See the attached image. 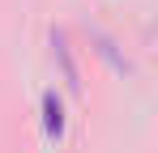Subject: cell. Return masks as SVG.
<instances>
[{"instance_id": "1", "label": "cell", "mask_w": 158, "mask_h": 153, "mask_svg": "<svg viewBox=\"0 0 158 153\" xmlns=\"http://www.w3.org/2000/svg\"><path fill=\"white\" fill-rule=\"evenodd\" d=\"M52 47H56V60H60V73H64V85L81 94V73H77V60H73V47H69V34L56 30L52 34Z\"/></svg>"}, {"instance_id": "2", "label": "cell", "mask_w": 158, "mask_h": 153, "mask_svg": "<svg viewBox=\"0 0 158 153\" xmlns=\"http://www.w3.org/2000/svg\"><path fill=\"white\" fill-rule=\"evenodd\" d=\"M43 132H47L52 140L64 136V106H60V98H56L52 89L43 94Z\"/></svg>"}, {"instance_id": "3", "label": "cell", "mask_w": 158, "mask_h": 153, "mask_svg": "<svg viewBox=\"0 0 158 153\" xmlns=\"http://www.w3.org/2000/svg\"><path fill=\"white\" fill-rule=\"evenodd\" d=\"M90 38H94V51H98V55H103V60H107V64H111V68H115V73H124V76L132 73V64H128V60H124V55H120V51H115V43H111V38H107L103 30H94V34H90Z\"/></svg>"}]
</instances>
